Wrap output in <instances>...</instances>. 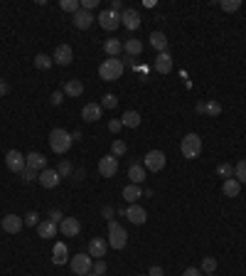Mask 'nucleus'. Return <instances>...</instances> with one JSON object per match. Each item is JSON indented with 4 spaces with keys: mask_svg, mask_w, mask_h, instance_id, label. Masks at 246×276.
I'll use <instances>...</instances> for the list:
<instances>
[{
    "mask_svg": "<svg viewBox=\"0 0 246 276\" xmlns=\"http://www.w3.org/2000/svg\"><path fill=\"white\" fill-rule=\"evenodd\" d=\"M121 74H123V62L119 57H109L99 67V76L104 81H116V79H121Z\"/></svg>",
    "mask_w": 246,
    "mask_h": 276,
    "instance_id": "f257e3e1",
    "label": "nucleus"
},
{
    "mask_svg": "<svg viewBox=\"0 0 246 276\" xmlns=\"http://www.w3.org/2000/svg\"><path fill=\"white\" fill-rule=\"evenodd\" d=\"M71 143H74V138L69 131H64V129H55L52 134H50V148L57 153V155H64L69 148H71Z\"/></svg>",
    "mask_w": 246,
    "mask_h": 276,
    "instance_id": "f03ea898",
    "label": "nucleus"
},
{
    "mask_svg": "<svg viewBox=\"0 0 246 276\" xmlns=\"http://www.w3.org/2000/svg\"><path fill=\"white\" fill-rule=\"evenodd\" d=\"M106 242H109L111 249H123V247L128 244V232L123 229L116 219L109 222V237H106Z\"/></svg>",
    "mask_w": 246,
    "mask_h": 276,
    "instance_id": "7ed1b4c3",
    "label": "nucleus"
},
{
    "mask_svg": "<svg viewBox=\"0 0 246 276\" xmlns=\"http://www.w3.org/2000/svg\"><path fill=\"white\" fill-rule=\"evenodd\" d=\"M180 150H183V155L187 160H194L202 153V138L197 136V134H187L183 138V143H180Z\"/></svg>",
    "mask_w": 246,
    "mask_h": 276,
    "instance_id": "20e7f679",
    "label": "nucleus"
},
{
    "mask_svg": "<svg viewBox=\"0 0 246 276\" xmlns=\"http://www.w3.org/2000/svg\"><path fill=\"white\" fill-rule=\"evenodd\" d=\"M69 267H71V272L76 276H86L94 272V259H91V254H76V257H71V262H69Z\"/></svg>",
    "mask_w": 246,
    "mask_h": 276,
    "instance_id": "39448f33",
    "label": "nucleus"
},
{
    "mask_svg": "<svg viewBox=\"0 0 246 276\" xmlns=\"http://www.w3.org/2000/svg\"><path fill=\"white\" fill-rule=\"evenodd\" d=\"M165 163H168V155L163 150H148L145 158H143V168L150 170V173H160L165 168Z\"/></svg>",
    "mask_w": 246,
    "mask_h": 276,
    "instance_id": "423d86ee",
    "label": "nucleus"
},
{
    "mask_svg": "<svg viewBox=\"0 0 246 276\" xmlns=\"http://www.w3.org/2000/svg\"><path fill=\"white\" fill-rule=\"evenodd\" d=\"M96 22H99V25H101L106 32H114V30L121 25V12H114L111 7H104V10L99 12Z\"/></svg>",
    "mask_w": 246,
    "mask_h": 276,
    "instance_id": "0eeeda50",
    "label": "nucleus"
},
{
    "mask_svg": "<svg viewBox=\"0 0 246 276\" xmlns=\"http://www.w3.org/2000/svg\"><path fill=\"white\" fill-rule=\"evenodd\" d=\"M5 165H7V170H12V173H22L25 168H27V160H25V155L20 153V150H7L5 153Z\"/></svg>",
    "mask_w": 246,
    "mask_h": 276,
    "instance_id": "6e6552de",
    "label": "nucleus"
},
{
    "mask_svg": "<svg viewBox=\"0 0 246 276\" xmlns=\"http://www.w3.org/2000/svg\"><path fill=\"white\" fill-rule=\"evenodd\" d=\"M71 60H74V50H71L66 42H64V45H57V50H55V55H52V62L60 65V67H69Z\"/></svg>",
    "mask_w": 246,
    "mask_h": 276,
    "instance_id": "1a4fd4ad",
    "label": "nucleus"
},
{
    "mask_svg": "<svg viewBox=\"0 0 246 276\" xmlns=\"http://www.w3.org/2000/svg\"><path fill=\"white\" fill-rule=\"evenodd\" d=\"M99 173H101L104 178H114V175L119 173V158H116V155H104V158L99 160Z\"/></svg>",
    "mask_w": 246,
    "mask_h": 276,
    "instance_id": "9d476101",
    "label": "nucleus"
},
{
    "mask_svg": "<svg viewBox=\"0 0 246 276\" xmlns=\"http://www.w3.org/2000/svg\"><path fill=\"white\" fill-rule=\"evenodd\" d=\"M121 25L125 27V30H138L140 27V12L138 10H133V7H125L121 12Z\"/></svg>",
    "mask_w": 246,
    "mask_h": 276,
    "instance_id": "9b49d317",
    "label": "nucleus"
},
{
    "mask_svg": "<svg viewBox=\"0 0 246 276\" xmlns=\"http://www.w3.org/2000/svg\"><path fill=\"white\" fill-rule=\"evenodd\" d=\"M60 173L57 170H52V168H45L42 173H40V178H37V183L42 185V188H47V190H55L57 185H60Z\"/></svg>",
    "mask_w": 246,
    "mask_h": 276,
    "instance_id": "f8f14e48",
    "label": "nucleus"
},
{
    "mask_svg": "<svg viewBox=\"0 0 246 276\" xmlns=\"http://www.w3.org/2000/svg\"><path fill=\"white\" fill-rule=\"evenodd\" d=\"M106 252H109V242H106L104 237H94V239L89 242V254H91V259H104Z\"/></svg>",
    "mask_w": 246,
    "mask_h": 276,
    "instance_id": "ddd939ff",
    "label": "nucleus"
},
{
    "mask_svg": "<svg viewBox=\"0 0 246 276\" xmlns=\"http://www.w3.org/2000/svg\"><path fill=\"white\" fill-rule=\"evenodd\" d=\"M60 232L64 237H79V232H81V224H79V219L76 217H64L60 224Z\"/></svg>",
    "mask_w": 246,
    "mask_h": 276,
    "instance_id": "4468645a",
    "label": "nucleus"
},
{
    "mask_svg": "<svg viewBox=\"0 0 246 276\" xmlns=\"http://www.w3.org/2000/svg\"><path fill=\"white\" fill-rule=\"evenodd\" d=\"M94 22H96V17H94L89 10L81 7L79 12H74V27H76V30H89Z\"/></svg>",
    "mask_w": 246,
    "mask_h": 276,
    "instance_id": "2eb2a0df",
    "label": "nucleus"
},
{
    "mask_svg": "<svg viewBox=\"0 0 246 276\" xmlns=\"http://www.w3.org/2000/svg\"><path fill=\"white\" fill-rule=\"evenodd\" d=\"M0 227H2L7 234H17V232L22 229V217H17V214H5V217L0 219Z\"/></svg>",
    "mask_w": 246,
    "mask_h": 276,
    "instance_id": "dca6fc26",
    "label": "nucleus"
},
{
    "mask_svg": "<svg viewBox=\"0 0 246 276\" xmlns=\"http://www.w3.org/2000/svg\"><path fill=\"white\" fill-rule=\"evenodd\" d=\"M101 104H84V109H81V119L86 121V124H96L99 119H101Z\"/></svg>",
    "mask_w": 246,
    "mask_h": 276,
    "instance_id": "f3484780",
    "label": "nucleus"
},
{
    "mask_svg": "<svg viewBox=\"0 0 246 276\" xmlns=\"http://www.w3.org/2000/svg\"><path fill=\"white\" fill-rule=\"evenodd\" d=\"M125 217H128V222H133V224H145V219H148V212L143 209V207L138 205H130L125 209Z\"/></svg>",
    "mask_w": 246,
    "mask_h": 276,
    "instance_id": "a211bd4d",
    "label": "nucleus"
},
{
    "mask_svg": "<svg viewBox=\"0 0 246 276\" xmlns=\"http://www.w3.org/2000/svg\"><path fill=\"white\" fill-rule=\"evenodd\" d=\"M25 160H27V168H32V170H37V173H42V170L47 168V158H45L42 153H37V150L27 153Z\"/></svg>",
    "mask_w": 246,
    "mask_h": 276,
    "instance_id": "6ab92c4d",
    "label": "nucleus"
},
{
    "mask_svg": "<svg viewBox=\"0 0 246 276\" xmlns=\"http://www.w3.org/2000/svg\"><path fill=\"white\" fill-rule=\"evenodd\" d=\"M153 67H155V71H160V74L173 71V57H170V52H160V55L155 57Z\"/></svg>",
    "mask_w": 246,
    "mask_h": 276,
    "instance_id": "aec40b11",
    "label": "nucleus"
},
{
    "mask_svg": "<svg viewBox=\"0 0 246 276\" xmlns=\"http://www.w3.org/2000/svg\"><path fill=\"white\" fill-rule=\"evenodd\" d=\"M194 109H197V114H207V116H219L222 114V104L219 101H199Z\"/></svg>",
    "mask_w": 246,
    "mask_h": 276,
    "instance_id": "412c9836",
    "label": "nucleus"
},
{
    "mask_svg": "<svg viewBox=\"0 0 246 276\" xmlns=\"http://www.w3.org/2000/svg\"><path fill=\"white\" fill-rule=\"evenodd\" d=\"M222 193H224V198H239V193H242V183H239L237 178H229V180L222 183Z\"/></svg>",
    "mask_w": 246,
    "mask_h": 276,
    "instance_id": "4be33fe9",
    "label": "nucleus"
},
{
    "mask_svg": "<svg viewBox=\"0 0 246 276\" xmlns=\"http://www.w3.org/2000/svg\"><path fill=\"white\" fill-rule=\"evenodd\" d=\"M81 94H84V84H81L79 79H69V81L64 84V96L76 99V96H81Z\"/></svg>",
    "mask_w": 246,
    "mask_h": 276,
    "instance_id": "5701e85b",
    "label": "nucleus"
},
{
    "mask_svg": "<svg viewBox=\"0 0 246 276\" xmlns=\"http://www.w3.org/2000/svg\"><path fill=\"white\" fill-rule=\"evenodd\" d=\"M57 232H60V227H57L55 222H50V219L37 224V237H42V239H52Z\"/></svg>",
    "mask_w": 246,
    "mask_h": 276,
    "instance_id": "b1692460",
    "label": "nucleus"
},
{
    "mask_svg": "<svg viewBox=\"0 0 246 276\" xmlns=\"http://www.w3.org/2000/svg\"><path fill=\"white\" fill-rule=\"evenodd\" d=\"M123 52H125L128 57H138V55L143 52V42L135 40V37H128V40L123 42Z\"/></svg>",
    "mask_w": 246,
    "mask_h": 276,
    "instance_id": "393cba45",
    "label": "nucleus"
},
{
    "mask_svg": "<svg viewBox=\"0 0 246 276\" xmlns=\"http://www.w3.org/2000/svg\"><path fill=\"white\" fill-rule=\"evenodd\" d=\"M145 173H148V170H145L140 163H133V165L128 168V178H130L133 185H140V183L145 180Z\"/></svg>",
    "mask_w": 246,
    "mask_h": 276,
    "instance_id": "a878e982",
    "label": "nucleus"
},
{
    "mask_svg": "<svg viewBox=\"0 0 246 276\" xmlns=\"http://www.w3.org/2000/svg\"><path fill=\"white\" fill-rule=\"evenodd\" d=\"M138 198H143V190H140V185H125L123 188V200L125 203H130V205H135L138 203Z\"/></svg>",
    "mask_w": 246,
    "mask_h": 276,
    "instance_id": "bb28decb",
    "label": "nucleus"
},
{
    "mask_svg": "<svg viewBox=\"0 0 246 276\" xmlns=\"http://www.w3.org/2000/svg\"><path fill=\"white\" fill-rule=\"evenodd\" d=\"M140 121H143V119H140V114H138V111H133V109H130V111H123L121 124L125 126V129H138V126H140Z\"/></svg>",
    "mask_w": 246,
    "mask_h": 276,
    "instance_id": "cd10ccee",
    "label": "nucleus"
},
{
    "mask_svg": "<svg viewBox=\"0 0 246 276\" xmlns=\"http://www.w3.org/2000/svg\"><path fill=\"white\" fill-rule=\"evenodd\" d=\"M104 52H106L109 57H119L123 52V42L116 40V37H114V40H106V42H104Z\"/></svg>",
    "mask_w": 246,
    "mask_h": 276,
    "instance_id": "c85d7f7f",
    "label": "nucleus"
},
{
    "mask_svg": "<svg viewBox=\"0 0 246 276\" xmlns=\"http://www.w3.org/2000/svg\"><path fill=\"white\" fill-rule=\"evenodd\" d=\"M150 45L158 50V55H160V52H168V37H165V32H153V35H150Z\"/></svg>",
    "mask_w": 246,
    "mask_h": 276,
    "instance_id": "c756f323",
    "label": "nucleus"
},
{
    "mask_svg": "<svg viewBox=\"0 0 246 276\" xmlns=\"http://www.w3.org/2000/svg\"><path fill=\"white\" fill-rule=\"evenodd\" d=\"M217 175L224 178V180L234 178V165H232V163H219V165H217Z\"/></svg>",
    "mask_w": 246,
    "mask_h": 276,
    "instance_id": "7c9ffc66",
    "label": "nucleus"
},
{
    "mask_svg": "<svg viewBox=\"0 0 246 276\" xmlns=\"http://www.w3.org/2000/svg\"><path fill=\"white\" fill-rule=\"evenodd\" d=\"M60 7L64 12H71V15H74V12L81 10V2H79V0H60Z\"/></svg>",
    "mask_w": 246,
    "mask_h": 276,
    "instance_id": "2f4dec72",
    "label": "nucleus"
},
{
    "mask_svg": "<svg viewBox=\"0 0 246 276\" xmlns=\"http://www.w3.org/2000/svg\"><path fill=\"white\" fill-rule=\"evenodd\" d=\"M128 153V145H125V140H121V138H116L114 143H111V155H125Z\"/></svg>",
    "mask_w": 246,
    "mask_h": 276,
    "instance_id": "473e14b6",
    "label": "nucleus"
},
{
    "mask_svg": "<svg viewBox=\"0 0 246 276\" xmlns=\"http://www.w3.org/2000/svg\"><path fill=\"white\" fill-rule=\"evenodd\" d=\"M234 178H237L242 185H246V158H244V160H239V163L234 165Z\"/></svg>",
    "mask_w": 246,
    "mask_h": 276,
    "instance_id": "72a5a7b5",
    "label": "nucleus"
},
{
    "mask_svg": "<svg viewBox=\"0 0 246 276\" xmlns=\"http://www.w3.org/2000/svg\"><path fill=\"white\" fill-rule=\"evenodd\" d=\"M66 254H69V249H66V244H57L55 247V264H64L66 262Z\"/></svg>",
    "mask_w": 246,
    "mask_h": 276,
    "instance_id": "f704fd0d",
    "label": "nucleus"
},
{
    "mask_svg": "<svg viewBox=\"0 0 246 276\" xmlns=\"http://www.w3.org/2000/svg\"><path fill=\"white\" fill-rule=\"evenodd\" d=\"M199 272H204V274H214V272H217V259H214V257H204Z\"/></svg>",
    "mask_w": 246,
    "mask_h": 276,
    "instance_id": "c9c22d12",
    "label": "nucleus"
},
{
    "mask_svg": "<svg viewBox=\"0 0 246 276\" xmlns=\"http://www.w3.org/2000/svg\"><path fill=\"white\" fill-rule=\"evenodd\" d=\"M219 7H222L224 12H237V10L242 7V0H222Z\"/></svg>",
    "mask_w": 246,
    "mask_h": 276,
    "instance_id": "e433bc0d",
    "label": "nucleus"
},
{
    "mask_svg": "<svg viewBox=\"0 0 246 276\" xmlns=\"http://www.w3.org/2000/svg\"><path fill=\"white\" fill-rule=\"evenodd\" d=\"M52 65H55V62H52V57H47V55H37V57H35V67L37 69H45V71H47Z\"/></svg>",
    "mask_w": 246,
    "mask_h": 276,
    "instance_id": "4c0bfd02",
    "label": "nucleus"
},
{
    "mask_svg": "<svg viewBox=\"0 0 246 276\" xmlns=\"http://www.w3.org/2000/svg\"><path fill=\"white\" fill-rule=\"evenodd\" d=\"M116 106H119L116 94H104V99H101V109H116Z\"/></svg>",
    "mask_w": 246,
    "mask_h": 276,
    "instance_id": "58836bf2",
    "label": "nucleus"
},
{
    "mask_svg": "<svg viewBox=\"0 0 246 276\" xmlns=\"http://www.w3.org/2000/svg\"><path fill=\"white\" fill-rule=\"evenodd\" d=\"M57 173H60V178H69V175L74 173V168H71V163H69V160H62L60 168H57Z\"/></svg>",
    "mask_w": 246,
    "mask_h": 276,
    "instance_id": "ea45409f",
    "label": "nucleus"
},
{
    "mask_svg": "<svg viewBox=\"0 0 246 276\" xmlns=\"http://www.w3.org/2000/svg\"><path fill=\"white\" fill-rule=\"evenodd\" d=\"M20 175H22V180H25V183H32V180H37V178H40V173H37V170H32V168H25Z\"/></svg>",
    "mask_w": 246,
    "mask_h": 276,
    "instance_id": "a19ab883",
    "label": "nucleus"
},
{
    "mask_svg": "<svg viewBox=\"0 0 246 276\" xmlns=\"http://www.w3.org/2000/svg\"><path fill=\"white\" fill-rule=\"evenodd\" d=\"M25 224H27V227H37V224H40V214H37V212H27V214H25Z\"/></svg>",
    "mask_w": 246,
    "mask_h": 276,
    "instance_id": "79ce46f5",
    "label": "nucleus"
},
{
    "mask_svg": "<svg viewBox=\"0 0 246 276\" xmlns=\"http://www.w3.org/2000/svg\"><path fill=\"white\" fill-rule=\"evenodd\" d=\"M106 269H109V267H106V262H104V259H94V274L104 276V274H106Z\"/></svg>",
    "mask_w": 246,
    "mask_h": 276,
    "instance_id": "37998d69",
    "label": "nucleus"
},
{
    "mask_svg": "<svg viewBox=\"0 0 246 276\" xmlns=\"http://www.w3.org/2000/svg\"><path fill=\"white\" fill-rule=\"evenodd\" d=\"M62 219H64V214H62V209H52V212H50V222H55L57 227H60V224H62Z\"/></svg>",
    "mask_w": 246,
    "mask_h": 276,
    "instance_id": "c03bdc74",
    "label": "nucleus"
},
{
    "mask_svg": "<svg viewBox=\"0 0 246 276\" xmlns=\"http://www.w3.org/2000/svg\"><path fill=\"white\" fill-rule=\"evenodd\" d=\"M121 129H123L121 119H111V121H109V131H111V134H119Z\"/></svg>",
    "mask_w": 246,
    "mask_h": 276,
    "instance_id": "a18cd8bd",
    "label": "nucleus"
},
{
    "mask_svg": "<svg viewBox=\"0 0 246 276\" xmlns=\"http://www.w3.org/2000/svg\"><path fill=\"white\" fill-rule=\"evenodd\" d=\"M96 5H99V0H81V7H84V10H89V12H91Z\"/></svg>",
    "mask_w": 246,
    "mask_h": 276,
    "instance_id": "49530a36",
    "label": "nucleus"
},
{
    "mask_svg": "<svg viewBox=\"0 0 246 276\" xmlns=\"http://www.w3.org/2000/svg\"><path fill=\"white\" fill-rule=\"evenodd\" d=\"M183 276H202V272H199L197 267H187V269L183 272Z\"/></svg>",
    "mask_w": 246,
    "mask_h": 276,
    "instance_id": "de8ad7c7",
    "label": "nucleus"
},
{
    "mask_svg": "<svg viewBox=\"0 0 246 276\" xmlns=\"http://www.w3.org/2000/svg\"><path fill=\"white\" fill-rule=\"evenodd\" d=\"M50 99H52V104H55V106H60L62 101H64V94H62V91H55Z\"/></svg>",
    "mask_w": 246,
    "mask_h": 276,
    "instance_id": "09e8293b",
    "label": "nucleus"
},
{
    "mask_svg": "<svg viewBox=\"0 0 246 276\" xmlns=\"http://www.w3.org/2000/svg\"><path fill=\"white\" fill-rule=\"evenodd\" d=\"M148 276H165V274H163V267H158V264H155V267H150Z\"/></svg>",
    "mask_w": 246,
    "mask_h": 276,
    "instance_id": "8fccbe9b",
    "label": "nucleus"
},
{
    "mask_svg": "<svg viewBox=\"0 0 246 276\" xmlns=\"http://www.w3.org/2000/svg\"><path fill=\"white\" fill-rule=\"evenodd\" d=\"M111 10H114V12H123V2L121 0H114V2H111Z\"/></svg>",
    "mask_w": 246,
    "mask_h": 276,
    "instance_id": "3c124183",
    "label": "nucleus"
},
{
    "mask_svg": "<svg viewBox=\"0 0 246 276\" xmlns=\"http://www.w3.org/2000/svg\"><path fill=\"white\" fill-rule=\"evenodd\" d=\"M101 214H104L106 219H111V214H114V207H111V205H106L104 209H101Z\"/></svg>",
    "mask_w": 246,
    "mask_h": 276,
    "instance_id": "603ef678",
    "label": "nucleus"
},
{
    "mask_svg": "<svg viewBox=\"0 0 246 276\" xmlns=\"http://www.w3.org/2000/svg\"><path fill=\"white\" fill-rule=\"evenodd\" d=\"M7 91H10V86H7V81H2V79H0V96H5Z\"/></svg>",
    "mask_w": 246,
    "mask_h": 276,
    "instance_id": "864d4df0",
    "label": "nucleus"
},
{
    "mask_svg": "<svg viewBox=\"0 0 246 276\" xmlns=\"http://www.w3.org/2000/svg\"><path fill=\"white\" fill-rule=\"evenodd\" d=\"M81 178H86L84 170H74V180H81Z\"/></svg>",
    "mask_w": 246,
    "mask_h": 276,
    "instance_id": "5fc2aeb1",
    "label": "nucleus"
},
{
    "mask_svg": "<svg viewBox=\"0 0 246 276\" xmlns=\"http://www.w3.org/2000/svg\"><path fill=\"white\" fill-rule=\"evenodd\" d=\"M86 276H99V274H94V272H91V274H86Z\"/></svg>",
    "mask_w": 246,
    "mask_h": 276,
    "instance_id": "6e6d98bb",
    "label": "nucleus"
},
{
    "mask_svg": "<svg viewBox=\"0 0 246 276\" xmlns=\"http://www.w3.org/2000/svg\"><path fill=\"white\" fill-rule=\"evenodd\" d=\"M138 276H148V274H138Z\"/></svg>",
    "mask_w": 246,
    "mask_h": 276,
    "instance_id": "4d7b16f0",
    "label": "nucleus"
},
{
    "mask_svg": "<svg viewBox=\"0 0 246 276\" xmlns=\"http://www.w3.org/2000/svg\"><path fill=\"white\" fill-rule=\"evenodd\" d=\"M207 276H214V274H207Z\"/></svg>",
    "mask_w": 246,
    "mask_h": 276,
    "instance_id": "13d9d810",
    "label": "nucleus"
}]
</instances>
